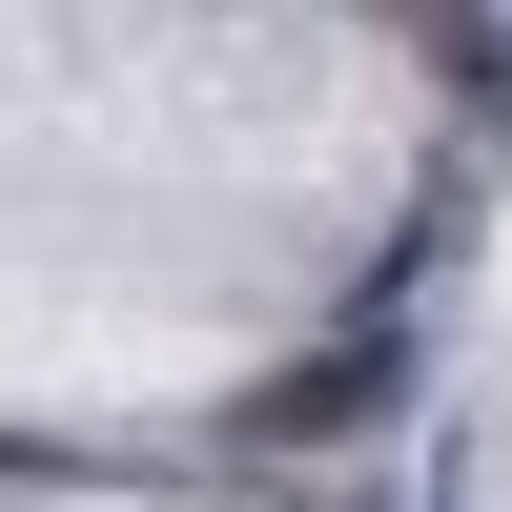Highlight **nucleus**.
Segmentation results:
<instances>
[{
    "label": "nucleus",
    "instance_id": "obj_1",
    "mask_svg": "<svg viewBox=\"0 0 512 512\" xmlns=\"http://www.w3.org/2000/svg\"><path fill=\"white\" fill-rule=\"evenodd\" d=\"M410 410V328H349V349H308L287 390H246V431L267 451H349V431H390Z\"/></svg>",
    "mask_w": 512,
    "mask_h": 512
}]
</instances>
